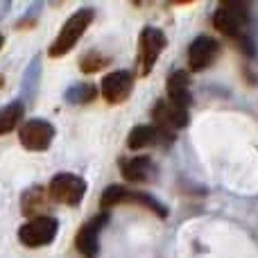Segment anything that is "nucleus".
I'll list each match as a JSON object with an SVG mask.
<instances>
[{
  "mask_svg": "<svg viewBox=\"0 0 258 258\" xmlns=\"http://www.w3.org/2000/svg\"><path fill=\"white\" fill-rule=\"evenodd\" d=\"M152 118L156 120V129L159 132H172V129H181L188 122V111L181 107H172L170 102L161 100L152 109Z\"/></svg>",
  "mask_w": 258,
  "mask_h": 258,
  "instance_id": "9",
  "label": "nucleus"
},
{
  "mask_svg": "<svg viewBox=\"0 0 258 258\" xmlns=\"http://www.w3.org/2000/svg\"><path fill=\"white\" fill-rule=\"evenodd\" d=\"M247 16H249V12H247L245 5H240V3H222L213 14V25H215V30H218L220 34L233 36V39H236V36L240 34L242 25L247 23Z\"/></svg>",
  "mask_w": 258,
  "mask_h": 258,
  "instance_id": "5",
  "label": "nucleus"
},
{
  "mask_svg": "<svg viewBox=\"0 0 258 258\" xmlns=\"http://www.w3.org/2000/svg\"><path fill=\"white\" fill-rule=\"evenodd\" d=\"M159 138V129L152 125H138L129 132L127 136V147L129 150H143V147L152 145Z\"/></svg>",
  "mask_w": 258,
  "mask_h": 258,
  "instance_id": "13",
  "label": "nucleus"
},
{
  "mask_svg": "<svg viewBox=\"0 0 258 258\" xmlns=\"http://www.w3.org/2000/svg\"><path fill=\"white\" fill-rule=\"evenodd\" d=\"M107 63H109L107 57H100V54H86V57L82 59L80 66H82L84 73H98V71H102Z\"/></svg>",
  "mask_w": 258,
  "mask_h": 258,
  "instance_id": "18",
  "label": "nucleus"
},
{
  "mask_svg": "<svg viewBox=\"0 0 258 258\" xmlns=\"http://www.w3.org/2000/svg\"><path fill=\"white\" fill-rule=\"evenodd\" d=\"M150 174H152V161L147 159V156H136V159L122 161V177H125L127 181L141 183V181H145Z\"/></svg>",
  "mask_w": 258,
  "mask_h": 258,
  "instance_id": "12",
  "label": "nucleus"
},
{
  "mask_svg": "<svg viewBox=\"0 0 258 258\" xmlns=\"http://www.w3.org/2000/svg\"><path fill=\"white\" fill-rule=\"evenodd\" d=\"M93 98H95V86H91V84H86V86H75V89L68 93V100H71V102H77V104L91 102Z\"/></svg>",
  "mask_w": 258,
  "mask_h": 258,
  "instance_id": "17",
  "label": "nucleus"
},
{
  "mask_svg": "<svg viewBox=\"0 0 258 258\" xmlns=\"http://www.w3.org/2000/svg\"><path fill=\"white\" fill-rule=\"evenodd\" d=\"M165 48V36L156 27H145L138 39V75L145 77L152 73L154 63L159 61L161 52Z\"/></svg>",
  "mask_w": 258,
  "mask_h": 258,
  "instance_id": "3",
  "label": "nucleus"
},
{
  "mask_svg": "<svg viewBox=\"0 0 258 258\" xmlns=\"http://www.w3.org/2000/svg\"><path fill=\"white\" fill-rule=\"evenodd\" d=\"M18 138H21V145L30 152H43L50 147L54 138V127L50 125L48 120H41V118H34V120H27L25 125L18 132Z\"/></svg>",
  "mask_w": 258,
  "mask_h": 258,
  "instance_id": "6",
  "label": "nucleus"
},
{
  "mask_svg": "<svg viewBox=\"0 0 258 258\" xmlns=\"http://www.w3.org/2000/svg\"><path fill=\"white\" fill-rule=\"evenodd\" d=\"M57 229H59V224L54 218H50V215H36V218H32L30 222H25L18 229V240L25 247H32V249L45 247L54 240Z\"/></svg>",
  "mask_w": 258,
  "mask_h": 258,
  "instance_id": "2",
  "label": "nucleus"
},
{
  "mask_svg": "<svg viewBox=\"0 0 258 258\" xmlns=\"http://www.w3.org/2000/svg\"><path fill=\"white\" fill-rule=\"evenodd\" d=\"M93 16H95L93 9H89V7L77 9V12L63 23V27L59 30L57 39H54V43L50 45V57H63V54L71 52L77 45L80 36L84 34V32L89 30V25L93 23Z\"/></svg>",
  "mask_w": 258,
  "mask_h": 258,
  "instance_id": "1",
  "label": "nucleus"
},
{
  "mask_svg": "<svg viewBox=\"0 0 258 258\" xmlns=\"http://www.w3.org/2000/svg\"><path fill=\"white\" fill-rule=\"evenodd\" d=\"M218 50H220V45L213 36H204V34L197 36L188 45V66H190V71L200 73L206 66H211L215 61V57H218Z\"/></svg>",
  "mask_w": 258,
  "mask_h": 258,
  "instance_id": "8",
  "label": "nucleus"
},
{
  "mask_svg": "<svg viewBox=\"0 0 258 258\" xmlns=\"http://www.w3.org/2000/svg\"><path fill=\"white\" fill-rule=\"evenodd\" d=\"M122 202H129V190L125 186H109L107 190L102 192V197H100V206H102L104 211L116 204H122Z\"/></svg>",
  "mask_w": 258,
  "mask_h": 258,
  "instance_id": "16",
  "label": "nucleus"
},
{
  "mask_svg": "<svg viewBox=\"0 0 258 258\" xmlns=\"http://www.w3.org/2000/svg\"><path fill=\"white\" fill-rule=\"evenodd\" d=\"M172 107H181L188 109L190 104V77L183 71H174L172 75L168 77V100Z\"/></svg>",
  "mask_w": 258,
  "mask_h": 258,
  "instance_id": "11",
  "label": "nucleus"
},
{
  "mask_svg": "<svg viewBox=\"0 0 258 258\" xmlns=\"http://www.w3.org/2000/svg\"><path fill=\"white\" fill-rule=\"evenodd\" d=\"M48 192L59 204L77 206L86 192V183H84V179L73 172H59V174H54L52 181H50Z\"/></svg>",
  "mask_w": 258,
  "mask_h": 258,
  "instance_id": "4",
  "label": "nucleus"
},
{
  "mask_svg": "<svg viewBox=\"0 0 258 258\" xmlns=\"http://www.w3.org/2000/svg\"><path fill=\"white\" fill-rule=\"evenodd\" d=\"M23 111H25V109H23L21 102H12L0 109V136L9 134L14 127H18V122H21V118H23Z\"/></svg>",
  "mask_w": 258,
  "mask_h": 258,
  "instance_id": "14",
  "label": "nucleus"
},
{
  "mask_svg": "<svg viewBox=\"0 0 258 258\" xmlns=\"http://www.w3.org/2000/svg\"><path fill=\"white\" fill-rule=\"evenodd\" d=\"M102 95L109 104H122L132 95L134 89V77L127 71H116L102 77Z\"/></svg>",
  "mask_w": 258,
  "mask_h": 258,
  "instance_id": "7",
  "label": "nucleus"
},
{
  "mask_svg": "<svg viewBox=\"0 0 258 258\" xmlns=\"http://www.w3.org/2000/svg\"><path fill=\"white\" fill-rule=\"evenodd\" d=\"M3 43H5V36H3V34H0V48H3Z\"/></svg>",
  "mask_w": 258,
  "mask_h": 258,
  "instance_id": "19",
  "label": "nucleus"
},
{
  "mask_svg": "<svg viewBox=\"0 0 258 258\" xmlns=\"http://www.w3.org/2000/svg\"><path fill=\"white\" fill-rule=\"evenodd\" d=\"M43 206H45V202H43V190L41 188H32V190H27L23 195V213L30 215V218H36V213Z\"/></svg>",
  "mask_w": 258,
  "mask_h": 258,
  "instance_id": "15",
  "label": "nucleus"
},
{
  "mask_svg": "<svg viewBox=\"0 0 258 258\" xmlns=\"http://www.w3.org/2000/svg\"><path fill=\"white\" fill-rule=\"evenodd\" d=\"M104 224H107V215H95L93 220H89V222L77 231L75 247H77V251H80L82 256L93 258L95 254H98V247H100L98 233H100V229H102Z\"/></svg>",
  "mask_w": 258,
  "mask_h": 258,
  "instance_id": "10",
  "label": "nucleus"
}]
</instances>
